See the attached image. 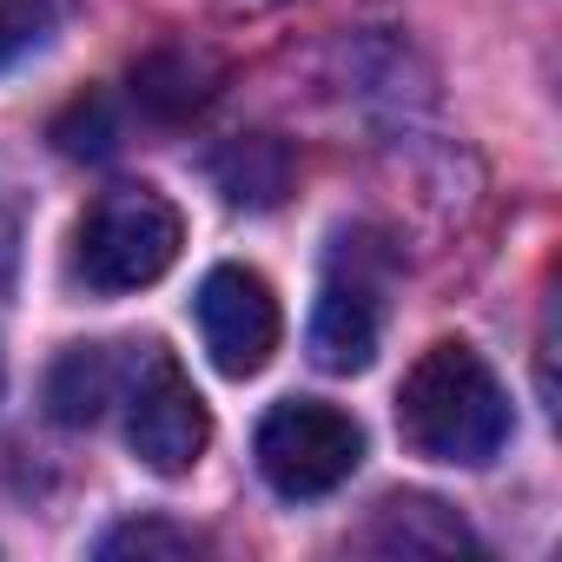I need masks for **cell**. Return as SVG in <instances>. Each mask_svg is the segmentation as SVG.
<instances>
[{
	"label": "cell",
	"instance_id": "cell-12",
	"mask_svg": "<svg viewBox=\"0 0 562 562\" xmlns=\"http://www.w3.org/2000/svg\"><path fill=\"white\" fill-rule=\"evenodd\" d=\"M41 27H47V8H41V0H0V67L21 60V54L41 41Z\"/></svg>",
	"mask_w": 562,
	"mask_h": 562
},
{
	"label": "cell",
	"instance_id": "cell-3",
	"mask_svg": "<svg viewBox=\"0 0 562 562\" xmlns=\"http://www.w3.org/2000/svg\"><path fill=\"white\" fill-rule=\"evenodd\" d=\"M258 476L278 490V496H331L358 463H364V430L351 411L338 404H318V397H285V404H271L258 437Z\"/></svg>",
	"mask_w": 562,
	"mask_h": 562
},
{
	"label": "cell",
	"instance_id": "cell-10",
	"mask_svg": "<svg viewBox=\"0 0 562 562\" xmlns=\"http://www.w3.org/2000/svg\"><path fill=\"white\" fill-rule=\"evenodd\" d=\"M205 536L179 529V522H120L100 536V555L120 562V555H139V562H179V555H199Z\"/></svg>",
	"mask_w": 562,
	"mask_h": 562
},
{
	"label": "cell",
	"instance_id": "cell-1",
	"mask_svg": "<svg viewBox=\"0 0 562 562\" xmlns=\"http://www.w3.org/2000/svg\"><path fill=\"white\" fill-rule=\"evenodd\" d=\"M397 430L417 457L476 470L509 443V397L470 345L443 338L411 364L397 391Z\"/></svg>",
	"mask_w": 562,
	"mask_h": 562
},
{
	"label": "cell",
	"instance_id": "cell-7",
	"mask_svg": "<svg viewBox=\"0 0 562 562\" xmlns=\"http://www.w3.org/2000/svg\"><path fill=\"white\" fill-rule=\"evenodd\" d=\"M364 542L384 555H457V549H470V529L430 496H391V503H378V522Z\"/></svg>",
	"mask_w": 562,
	"mask_h": 562
},
{
	"label": "cell",
	"instance_id": "cell-11",
	"mask_svg": "<svg viewBox=\"0 0 562 562\" xmlns=\"http://www.w3.org/2000/svg\"><path fill=\"white\" fill-rule=\"evenodd\" d=\"M54 139H60V153H74V159H100V153L113 146V120H106L100 100H80V106L54 126Z\"/></svg>",
	"mask_w": 562,
	"mask_h": 562
},
{
	"label": "cell",
	"instance_id": "cell-4",
	"mask_svg": "<svg viewBox=\"0 0 562 562\" xmlns=\"http://www.w3.org/2000/svg\"><path fill=\"white\" fill-rule=\"evenodd\" d=\"M126 443L133 457L153 470V476H186L205 443H212V417H205V397L192 391V378L179 371L172 351H146V371L133 378V397H126Z\"/></svg>",
	"mask_w": 562,
	"mask_h": 562
},
{
	"label": "cell",
	"instance_id": "cell-9",
	"mask_svg": "<svg viewBox=\"0 0 562 562\" xmlns=\"http://www.w3.org/2000/svg\"><path fill=\"white\" fill-rule=\"evenodd\" d=\"M133 93H139L153 113L179 120V113H192L212 87H205V74H199V60H192V54H153V60L133 74Z\"/></svg>",
	"mask_w": 562,
	"mask_h": 562
},
{
	"label": "cell",
	"instance_id": "cell-2",
	"mask_svg": "<svg viewBox=\"0 0 562 562\" xmlns=\"http://www.w3.org/2000/svg\"><path fill=\"white\" fill-rule=\"evenodd\" d=\"M179 245H186V218H179V205L166 192L113 186L80 218L74 278L87 292H100V299H120V292H139V285H153V278H166Z\"/></svg>",
	"mask_w": 562,
	"mask_h": 562
},
{
	"label": "cell",
	"instance_id": "cell-8",
	"mask_svg": "<svg viewBox=\"0 0 562 562\" xmlns=\"http://www.w3.org/2000/svg\"><path fill=\"white\" fill-rule=\"evenodd\" d=\"M106 404H113V358H106V345L60 351V364L47 371V411H54V424H93Z\"/></svg>",
	"mask_w": 562,
	"mask_h": 562
},
{
	"label": "cell",
	"instance_id": "cell-6",
	"mask_svg": "<svg viewBox=\"0 0 562 562\" xmlns=\"http://www.w3.org/2000/svg\"><path fill=\"white\" fill-rule=\"evenodd\" d=\"M312 358L338 378L371 371L378 358V305L364 285H325L318 312H312Z\"/></svg>",
	"mask_w": 562,
	"mask_h": 562
},
{
	"label": "cell",
	"instance_id": "cell-5",
	"mask_svg": "<svg viewBox=\"0 0 562 562\" xmlns=\"http://www.w3.org/2000/svg\"><path fill=\"white\" fill-rule=\"evenodd\" d=\"M278 299L251 265H212L199 285V338L225 378H258L278 351Z\"/></svg>",
	"mask_w": 562,
	"mask_h": 562
}]
</instances>
